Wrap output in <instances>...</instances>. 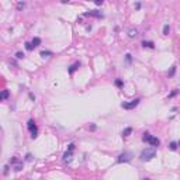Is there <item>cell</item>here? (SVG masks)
Wrapping results in <instances>:
<instances>
[{
    "label": "cell",
    "instance_id": "5b68a950",
    "mask_svg": "<svg viewBox=\"0 0 180 180\" xmlns=\"http://www.w3.org/2000/svg\"><path fill=\"white\" fill-rule=\"evenodd\" d=\"M139 98H135V100H131V101H128V103H122L121 104V107L122 109H125V110H132V109H135V107L139 104Z\"/></svg>",
    "mask_w": 180,
    "mask_h": 180
},
{
    "label": "cell",
    "instance_id": "7a4b0ae2",
    "mask_svg": "<svg viewBox=\"0 0 180 180\" xmlns=\"http://www.w3.org/2000/svg\"><path fill=\"white\" fill-rule=\"evenodd\" d=\"M142 141L143 142H148V143H151L154 148H156V146H159V143H160V141L156 137H152L151 134H148V132H145L143 134V137H142Z\"/></svg>",
    "mask_w": 180,
    "mask_h": 180
},
{
    "label": "cell",
    "instance_id": "7c38bea8",
    "mask_svg": "<svg viewBox=\"0 0 180 180\" xmlns=\"http://www.w3.org/2000/svg\"><path fill=\"white\" fill-rule=\"evenodd\" d=\"M142 45H143V47H148V48H155V45H154V42H152V41H143V42H142Z\"/></svg>",
    "mask_w": 180,
    "mask_h": 180
},
{
    "label": "cell",
    "instance_id": "7402d4cb",
    "mask_svg": "<svg viewBox=\"0 0 180 180\" xmlns=\"http://www.w3.org/2000/svg\"><path fill=\"white\" fill-rule=\"evenodd\" d=\"M115 86H118V87H121V86H122V80H115Z\"/></svg>",
    "mask_w": 180,
    "mask_h": 180
},
{
    "label": "cell",
    "instance_id": "4316f807",
    "mask_svg": "<svg viewBox=\"0 0 180 180\" xmlns=\"http://www.w3.org/2000/svg\"><path fill=\"white\" fill-rule=\"evenodd\" d=\"M143 180H149V179H143Z\"/></svg>",
    "mask_w": 180,
    "mask_h": 180
},
{
    "label": "cell",
    "instance_id": "30bf717a",
    "mask_svg": "<svg viewBox=\"0 0 180 180\" xmlns=\"http://www.w3.org/2000/svg\"><path fill=\"white\" fill-rule=\"evenodd\" d=\"M77 68H80V64H79V62H76V64H73V65H72V66H70V68H69V73H73V72L76 70Z\"/></svg>",
    "mask_w": 180,
    "mask_h": 180
},
{
    "label": "cell",
    "instance_id": "277c9868",
    "mask_svg": "<svg viewBox=\"0 0 180 180\" xmlns=\"http://www.w3.org/2000/svg\"><path fill=\"white\" fill-rule=\"evenodd\" d=\"M10 163H11V166L14 167V170L16 172H20V170L23 169V162L20 160L17 156H14V158H11V160H10Z\"/></svg>",
    "mask_w": 180,
    "mask_h": 180
},
{
    "label": "cell",
    "instance_id": "484cf974",
    "mask_svg": "<svg viewBox=\"0 0 180 180\" xmlns=\"http://www.w3.org/2000/svg\"><path fill=\"white\" fill-rule=\"evenodd\" d=\"M7 172H8V166H4V175H6Z\"/></svg>",
    "mask_w": 180,
    "mask_h": 180
},
{
    "label": "cell",
    "instance_id": "5bb4252c",
    "mask_svg": "<svg viewBox=\"0 0 180 180\" xmlns=\"http://www.w3.org/2000/svg\"><path fill=\"white\" fill-rule=\"evenodd\" d=\"M7 97H8V90H3V92H2V96H0V98H2V100H6Z\"/></svg>",
    "mask_w": 180,
    "mask_h": 180
},
{
    "label": "cell",
    "instance_id": "44dd1931",
    "mask_svg": "<svg viewBox=\"0 0 180 180\" xmlns=\"http://www.w3.org/2000/svg\"><path fill=\"white\" fill-rule=\"evenodd\" d=\"M125 56H127V62H128V64H131V61H132V58H131V53H127Z\"/></svg>",
    "mask_w": 180,
    "mask_h": 180
},
{
    "label": "cell",
    "instance_id": "8992f818",
    "mask_svg": "<svg viewBox=\"0 0 180 180\" xmlns=\"http://www.w3.org/2000/svg\"><path fill=\"white\" fill-rule=\"evenodd\" d=\"M73 160V151H68L65 152V155H64V162L65 163H70V162Z\"/></svg>",
    "mask_w": 180,
    "mask_h": 180
},
{
    "label": "cell",
    "instance_id": "ffe728a7",
    "mask_svg": "<svg viewBox=\"0 0 180 180\" xmlns=\"http://www.w3.org/2000/svg\"><path fill=\"white\" fill-rule=\"evenodd\" d=\"M16 56H17L19 59H23V58H24V53H23V52H17V53H16Z\"/></svg>",
    "mask_w": 180,
    "mask_h": 180
},
{
    "label": "cell",
    "instance_id": "6da1fadb",
    "mask_svg": "<svg viewBox=\"0 0 180 180\" xmlns=\"http://www.w3.org/2000/svg\"><path fill=\"white\" fill-rule=\"evenodd\" d=\"M155 155H156V149L152 146V148H146V149H143L142 152H141V160H151L152 158H155Z\"/></svg>",
    "mask_w": 180,
    "mask_h": 180
},
{
    "label": "cell",
    "instance_id": "52a82bcc",
    "mask_svg": "<svg viewBox=\"0 0 180 180\" xmlns=\"http://www.w3.org/2000/svg\"><path fill=\"white\" fill-rule=\"evenodd\" d=\"M131 156H132L131 154H122V155H120V156H118L117 160H118L120 163H121V162H130L131 160Z\"/></svg>",
    "mask_w": 180,
    "mask_h": 180
},
{
    "label": "cell",
    "instance_id": "9c48e42d",
    "mask_svg": "<svg viewBox=\"0 0 180 180\" xmlns=\"http://www.w3.org/2000/svg\"><path fill=\"white\" fill-rule=\"evenodd\" d=\"M137 35H138V31L135 28H131L130 31H128V37H130V38H135Z\"/></svg>",
    "mask_w": 180,
    "mask_h": 180
},
{
    "label": "cell",
    "instance_id": "d6986e66",
    "mask_svg": "<svg viewBox=\"0 0 180 180\" xmlns=\"http://www.w3.org/2000/svg\"><path fill=\"white\" fill-rule=\"evenodd\" d=\"M24 6H25V3H21V2H20L19 4H17V8H19V10H21V8H24Z\"/></svg>",
    "mask_w": 180,
    "mask_h": 180
},
{
    "label": "cell",
    "instance_id": "2e32d148",
    "mask_svg": "<svg viewBox=\"0 0 180 180\" xmlns=\"http://www.w3.org/2000/svg\"><path fill=\"white\" fill-rule=\"evenodd\" d=\"M169 31H170V27L166 24V25L163 27V35H167V34H169Z\"/></svg>",
    "mask_w": 180,
    "mask_h": 180
},
{
    "label": "cell",
    "instance_id": "83f0119b",
    "mask_svg": "<svg viewBox=\"0 0 180 180\" xmlns=\"http://www.w3.org/2000/svg\"><path fill=\"white\" fill-rule=\"evenodd\" d=\"M179 145H180V142H179Z\"/></svg>",
    "mask_w": 180,
    "mask_h": 180
},
{
    "label": "cell",
    "instance_id": "d4e9b609",
    "mask_svg": "<svg viewBox=\"0 0 180 180\" xmlns=\"http://www.w3.org/2000/svg\"><path fill=\"white\" fill-rule=\"evenodd\" d=\"M96 4H98V6L103 4V0H97V2H96Z\"/></svg>",
    "mask_w": 180,
    "mask_h": 180
},
{
    "label": "cell",
    "instance_id": "3957f363",
    "mask_svg": "<svg viewBox=\"0 0 180 180\" xmlns=\"http://www.w3.org/2000/svg\"><path fill=\"white\" fill-rule=\"evenodd\" d=\"M27 127H28L30 132H31V138H37V135H38V128H37V125H35L34 120H28V124H27Z\"/></svg>",
    "mask_w": 180,
    "mask_h": 180
},
{
    "label": "cell",
    "instance_id": "e0dca14e",
    "mask_svg": "<svg viewBox=\"0 0 180 180\" xmlns=\"http://www.w3.org/2000/svg\"><path fill=\"white\" fill-rule=\"evenodd\" d=\"M25 49H27V51H32V49H34L32 44H31V42H25Z\"/></svg>",
    "mask_w": 180,
    "mask_h": 180
},
{
    "label": "cell",
    "instance_id": "8fae6325",
    "mask_svg": "<svg viewBox=\"0 0 180 180\" xmlns=\"http://www.w3.org/2000/svg\"><path fill=\"white\" fill-rule=\"evenodd\" d=\"M131 132H132V128H131V127H128V128H125V130L124 131H122V137H128V135H130Z\"/></svg>",
    "mask_w": 180,
    "mask_h": 180
},
{
    "label": "cell",
    "instance_id": "9a60e30c",
    "mask_svg": "<svg viewBox=\"0 0 180 180\" xmlns=\"http://www.w3.org/2000/svg\"><path fill=\"white\" fill-rule=\"evenodd\" d=\"M169 148H170V151H176V149H177V143H176V142H170Z\"/></svg>",
    "mask_w": 180,
    "mask_h": 180
},
{
    "label": "cell",
    "instance_id": "ba28073f",
    "mask_svg": "<svg viewBox=\"0 0 180 180\" xmlns=\"http://www.w3.org/2000/svg\"><path fill=\"white\" fill-rule=\"evenodd\" d=\"M85 16H89V17L92 16V17H97V19H101V17H103V14H101L100 11H97V10H92V11H87Z\"/></svg>",
    "mask_w": 180,
    "mask_h": 180
},
{
    "label": "cell",
    "instance_id": "ac0fdd59",
    "mask_svg": "<svg viewBox=\"0 0 180 180\" xmlns=\"http://www.w3.org/2000/svg\"><path fill=\"white\" fill-rule=\"evenodd\" d=\"M175 72H176V66H172V69H170V72H169V76H173Z\"/></svg>",
    "mask_w": 180,
    "mask_h": 180
},
{
    "label": "cell",
    "instance_id": "603a6c76",
    "mask_svg": "<svg viewBox=\"0 0 180 180\" xmlns=\"http://www.w3.org/2000/svg\"><path fill=\"white\" fill-rule=\"evenodd\" d=\"M48 55H52V53H51V52H45V51L41 52V56H44V58H45V56H48Z\"/></svg>",
    "mask_w": 180,
    "mask_h": 180
},
{
    "label": "cell",
    "instance_id": "cb8c5ba5",
    "mask_svg": "<svg viewBox=\"0 0 180 180\" xmlns=\"http://www.w3.org/2000/svg\"><path fill=\"white\" fill-rule=\"evenodd\" d=\"M32 156H31V154H27V156H25V160H31Z\"/></svg>",
    "mask_w": 180,
    "mask_h": 180
},
{
    "label": "cell",
    "instance_id": "4fadbf2b",
    "mask_svg": "<svg viewBox=\"0 0 180 180\" xmlns=\"http://www.w3.org/2000/svg\"><path fill=\"white\" fill-rule=\"evenodd\" d=\"M31 44H32V47H34V48H35V47H38V45H40V44H41V40H40V38H38V37H37V38H34V40H32V41H31Z\"/></svg>",
    "mask_w": 180,
    "mask_h": 180
}]
</instances>
